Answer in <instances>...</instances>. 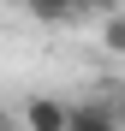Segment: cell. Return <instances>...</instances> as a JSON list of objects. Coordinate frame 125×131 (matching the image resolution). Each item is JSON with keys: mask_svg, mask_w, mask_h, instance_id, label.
Here are the masks:
<instances>
[{"mask_svg": "<svg viewBox=\"0 0 125 131\" xmlns=\"http://www.w3.org/2000/svg\"><path fill=\"white\" fill-rule=\"evenodd\" d=\"M66 131H119L113 101H66Z\"/></svg>", "mask_w": 125, "mask_h": 131, "instance_id": "7a4b0ae2", "label": "cell"}, {"mask_svg": "<svg viewBox=\"0 0 125 131\" xmlns=\"http://www.w3.org/2000/svg\"><path fill=\"white\" fill-rule=\"evenodd\" d=\"M101 42H107V54H113V60L125 54V18H119V12H107V18H101Z\"/></svg>", "mask_w": 125, "mask_h": 131, "instance_id": "277c9868", "label": "cell"}, {"mask_svg": "<svg viewBox=\"0 0 125 131\" xmlns=\"http://www.w3.org/2000/svg\"><path fill=\"white\" fill-rule=\"evenodd\" d=\"M24 125L30 131H66V101L60 95H30L24 101Z\"/></svg>", "mask_w": 125, "mask_h": 131, "instance_id": "3957f363", "label": "cell"}, {"mask_svg": "<svg viewBox=\"0 0 125 131\" xmlns=\"http://www.w3.org/2000/svg\"><path fill=\"white\" fill-rule=\"evenodd\" d=\"M24 12L36 18V24L60 30V24H83L89 12H101V18H107V12H113V0H24Z\"/></svg>", "mask_w": 125, "mask_h": 131, "instance_id": "6da1fadb", "label": "cell"}]
</instances>
